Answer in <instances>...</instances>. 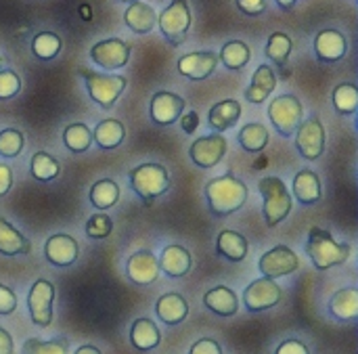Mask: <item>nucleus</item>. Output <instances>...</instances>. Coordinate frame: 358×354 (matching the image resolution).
I'll list each match as a JSON object with an SVG mask.
<instances>
[{
  "mask_svg": "<svg viewBox=\"0 0 358 354\" xmlns=\"http://www.w3.org/2000/svg\"><path fill=\"white\" fill-rule=\"evenodd\" d=\"M248 185L237 178L235 174H224L208 180L206 185V199L208 208L214 216H231L243 208L248 201Z\"/></svg>",
  "mask_w": 358,
  "mask_h": 354,
  "instance_id": "nucleus-1",
  "label": "nucleus"
},
{
  "mask_svg": "<svg viewBox=\"0 0 358 354\" xmlns=\"http://www.w3.org/2000/svg\"><path fill=\"white\" fill-rule=\"evenodd\" d=\"M350 243L336 241L334 235L321 227H313L306 241V254L317 271H329L334 267H342L350 258Z\"/></svg>",
  "mask_w": 358,
  "mask_h": 354,
  "instance_id": "nucleus-2",
  "label": "nucleus"
},
{
  "mask_svg": "<svg viewBox=\"0 0 358 354\" xmlns=\"http://www.w3.org/2000/svg\"><path fill=\"white\" fill-rule=\"evenodd\" d=\"M258 191L264 199L262 204V216L266 227L275 229L281 225L294 208V197L287 189V185L279 176H264L258 180Z\"/></svg>",
  "mask_w": 358,
  "mask_h": 354,
  "instance_id": "nucleus-3",
  "label": "nucleus"
},
{
  "mask_svg": "<svg viewBox=\"0 0 358 354\" xmlns=\"http://www.w3.org/2000/svg\"><path fill=\"white\" fill-rule=\"evenodd\" d=\"M128 180H130L132 191L145 201L147 208H151L153 201L170 189V174L157 162H147V164L134 166L128 172Z\"/></svg>",
  "mask_w": 358,
  "mask_h": 354,
  "instance_id": "nucleus-4",
  "label": "nucleus"
},
{
  "mask_svg": "<svg viewBox=\"0 0 358 354\" xmlns=\"http://www.w3.org/2000/svg\"><path fill=\"white\" fill-rule=\"evenodd\" d=\"M80 76L86 82L88 97L101 109H111L128 86V80L120 73H96L86 67H80Z\"/></svg>",
  "mask_w": 358,
  "mask_h": 354,
  "instance_id": "nucleus-5",
  "label": "nucleus"
},
{
  "mask_svg": "<svg viewBox=\"0 0 358 354\" xmlns=\"http://www.w3.org/2000/svg\"><path fill=\"white\" fill-rule=\"evenodd\" d=\"M191 23H193V17H191V6L187 0H172L157 17L159 31L172 46H180L187 40Z\"/></svg>",
  "mask_w": 358,
  "mask_h": 354,
  "instance_id": "nucleus-6",
  "label": "nucleus"
},
{
  "mask_svg": "<svg viewBox=\"0 0 358 354\" xmlns=\"http://www.w3.org/2000/svg\"><path fill=\"white\" fill-rule=\"evenodd\" d=\"M268 120L281 136H294L304 120V107L296 94H279L268 105Z\"/></svg>",
  "mask_w": 358,
  "mask_h": 354,
  "instance_id": "nucleus-7",
  "label": "nucleus"
},
{
  "mask_svg": "<svg viewBox=\"0 0 358 354\" xmlns=\"http://www.w3.org/2000/svg\"><path fill=\"white\" fill-rule=\"evenodd\" d=\"M55 294H57V290H55V285L48 279H38L29 288V294H27L29 319L40 330H46L52 323V317H55V311H52Z\"/></svg>",
  "mask_w": 358,
  "mask_h": 354,
  "instance_id": "nucleus-8",
  "label": "nucleus"
},
{
  "mask_svg": "<svg viewBox=\"0 0 358 354\" xmlns=\"http://www.w3.org/2000/svg\"><path fill=\"white\" fill-rule=\"evenodd\" d=\"M296 149L300 157L306 162H317L325 151V126L323 122L313 115L308 120H302L296 128Z\"/></svg>",
  "mask_w": 358,
  "mask_h": 354,
  "instance_id": "nucleus-9",
  "label": "nucleus"
},
{
  "mask_svg": "<svg viewBox=\"0 0 358 354\" xmlns=\"http://www.w3.org/2000/svg\"><path fill=\"white\" fill-rule=\"evenodd\" d=\"M229 149V143L224 139L222 132H214V134H203L199 139H195L189 147V157L197 168L203 170H212L216 168L222 160L224 153Z\"/></svg>",
  "mask_w": 358,
  "mask_h": 354,
  "instance_id": "nucleus-10",
  "label": "nucleus"
},
{
  "mask_svg": "<svg viewBox=\"0 0 358 354\" xmlns=\"http://www.w3.org/2000/svg\"><path fill=\"white\" fill-rule=\"evenodd\" d=\"M130 52H132V46L128 42H124L122 38H105V40H99L96 44H92L88 57L94 65H99L107 71H115V69H122L128 65Z\"/></svg>",
  "mask_w": 358,
  "mask_h": 354,
  "instance_id": "nucleus-11",
  "label": "nucleus"
},
{
  "mask_svg": "<svg viewBox=\"0 0 358 354\" xmlns=\"http://www.w3.org/2000/svg\"><path fill=\"white\" fill-rule=\"evenodd\" d=\"M281 298H283V290L279 288L277 279L262 277V279L252 281L245 288V292H243V306L250 313H264V311L275 309L281 302Z\"/></svg>",
  "mask_w": 358,
  "mask_h": 354,
  "instance_id": "nucleus-12",
  "label": "nucleus"
},
{
  "mask_svg": "<svg viewBox=\"0 0 358 354\" xmlns=\"http://www.w3.org/2000/svg\"><path fill=\"white\" fill-rule=\"evenodd\" d=\"M298 269H300V258L287 246H275L268 252H264L258 260V271L268 279L287 277Z\"/></svg>",
  "mask_w": 358,
  "mask_h": 354,
  "instance_id": "nucleus-13",
  "label": "nucleus"
},
{
  "mask_svg": "<svg viewBox=\"0 0 358 354\" xmlns=\"http://www.w3.org/2000/svg\"><path fill=\"white\" fill-rule=\"evenodd\" d=\"M187 103L180 94L170 90H157L149 103V115L157 126H170L180 120Z\"/></svg>",
  "mask_w": 358,
  "mask_h": 354,
  "instance_id": "nucleus-14",
  "label": "nucleus"
},
{
  "mask_svg": "<svg viewBox=\"0 0 358 354\" xmlns=\"http://www.w3.org/2000/svg\"><path fill=\"white\" fill-rule=\"evenodd\" d=\"M126 277L134 285H153L159 277L157 256L149 250H138L126 260Z\"/></svg>",
  "mask_w": 358,
  "mask_h": 354,
  "instance_id": "nucleus-15",
  "label": "nucleus"
},
{
  "mask_svg": "<svg viewBox=\"0 0 358 354\" xmlns=\"http://www.w3.org/2000/svg\"><path fill=\"white\" fill-rule=\"evenodd\" d=\"M80 256V246L71 235L65 233H55L46 239L44 243V258L59 269L71 267Z\"/></svg>",
  "mask_w": 358,
  "mask_h": 354,
  "instance_id": "nucleus-16",
  "label": "nucleus"
},
{
  "mask_svg": "<svg viewBox=\"0 0 358 354\" xmlns=\"http://www.w3.org/2000/svg\"><path fill=\"white\" fill-rule=\"evenodd\" d=\"M216 67H218V55L212 50L187 52L176 63L178 73L189 80H206L216 71Z\"/></svg>",
  "mask_w": 358,
  "mask_h": 354,
  "instance_id": "nucleus-17",
  "label": "nucleus"
},
{
  "mask_svg": "<svg viewBox=\"0 0 358 354\" xmlns=\"http://www.w3.org/2000/svg\"><path fill=\"white\" fill-rule=\"evenodd\" d=\"M348 52V40L340 29H321L315 36V55L321 63H338Z\"/></svg>",
  "mask_w": 358,
  "mask_h": 354,
  "instance_id": "nucleus-18",
  "label": "nucleus"
},
{
  "mask_svg": "<svg viewBox=\"0 0 358 354\" xmlns=\"http://www.w3.org/2000/svg\"><path fill=\"white\" fill-rule=\"evenodd\" d=\"M157 264H159V273L168 275L170 279H180V277L189 275V271L193 267V256L187 248L172 243L162 250Z\"/></svg>",
  "mask_w": 358,
  "mask_h": 354,
  "instance_id": "nucleus-19",
  "label": "nucleus"
},
{
  "mask_svg": "<svg viewBox=\"0 0 358 354\" xmlns=\"http://www.w3.org/2000/svg\"><path fill=\"white\" fill-rule=\"evenodd\" d=\"M275 88H277V73L268 63H262L258 65V69L252 76L250 86L245 88V101L260 105L275 92Z\"/></svg>",
  "mask_w": 358,
  "mask_h": 354,
  "instance_id": "nucleus-20",
  "label": "nucleus"
},
{
  "mask_svg": "<svg viewBox=\"0 0 358 354\" xmlns=\"http://www.w3.org/2000/svg\"><path fill=\"white\" fill-rule=\"evenodd\" d=\"M155 315L162 323L166 325H180L187 317H189V302L176 294V292H168L164 296L157 298L155 302Z\"/></svg>",
  "mask_w": 358,
  "mask_h": 354,
  "instance_id": "nucleus-21",
  "label": "nucleus"
},
{
  "mask_svg": "<svg viewBox=\"0 0 358 354\" xmlns=\"http://www.w3.org/2000/svg\"><path fill=\"white\" fill-rule=\"evenodd\" d=\"M124 23L128 25L130 31L145 36L153 31V27L157 25V13L151 4L136 0V2H130L128 8L124 10Z\"/></svg>",
  "mask_w": 358,
  "mask_h": 354,
  "instance_id": "nucleus-22",
  "label": "nucleus"
},
{
  "mask_svg": "<svg viewBox=\"0 0 358 354\" xmlns=\"http://www.w3.org/2000/svg\"><path fill=\"white\" fill-rule=\"evenodd\" d=\"M203 306L218 317H233L239 311V298L231 288L216 285L203 294Z\"/></svg>",
  "mask_w": 358,
  "mask_h": 354,
  "instance_id": "nucleus-23",
  "label": "nucleus"
},
{
  "mask_svg": "<svg viewBox=\"0 0 358 354\" xmlns=\"http://www.w3.org/2000/svg\"><path fill=\"white\" fill-rule=\"evenodd\" d=\"M294 197L302 206H313V204H319L323 199L321 180H319V176H317L315 170L302 168L296 174V178H294Z\"/></svg>",
  "mask_w": 358,
  "mask_h": 354,
  "instance_id": "nucleus-24",
  "label": "nucleus"
},
{
  "mask_svg": "<svg viewBox=\"0 0 358 354\" xmlns=\"http://www.w3.org/2000/svg\"><path fill=\"white\" fill-rule=\"evenodd\" d=\"M248 252H250V243L241 233L231 231V229H224L218 233V237H216V254L218 256L227 258L229 262H243L248 258Z\"/></svg>",
  "mask_w": 358,
  "mask_h": 354,
  "instance_id": "nucleus-25",
  "label": "nucleus"
},
{
  "mask_svg": "<svg viewBox=\"0 0 358 354\" xmlns=\"http://www.w3.org/2000/svg\"><path fill=\"white\" fill-rule=\"evenodd\" d=\"M130 344L141 353L155 351L162 344V332L157 330V323L147 317L136 319L130 325Z\"/></svg>",
  "mask_w": 358,
  "mask_h": 354,
  "instance_id": "nucleus-26",
  "label": "nucleus"
},
{
  "mask_svg": "<svg viewBox=\"0 0 358 354\" xmlns=\"http://www.w3.org/2000/svg\"><path fill=\"white\" fill-rule=\"evenodd\" d=\"M241 113H243V107H241L239 101L224 99V101H218L216 105H212V109L208 113V124L216 132H224V130L233 128L239 122Z\"/></svg>",
  "mask_w": 358,
  "mask_h": 354,
  "instance_id": "nucleus-27",
  "label": "nucleus"
},
{
  "mask_svg": "<svg viewBox=\"0 0 358 354\" xmlns=\"http://www.w3.org/2000/svg\"><path fill=\"white\" fill-rule=\"evenodd\" d=\"M31 252V241L19 233L6 218H0V254L2 256H27Z\"/></svg>",
  "mask_w": 358,
  "mask_h": 354,
  "instance_id": "nucleus-28",
  "label": "nucleus"
},
{
  "mask_svg": "<svg viewBox=\"0 0 358 354\" xmlns=\"http://www.w3.org/2000/svg\"><path fill=\"white\" fill-rule=\"evenodd\" d=\"M126 139V128L120 120L115 118H107V120H101L94 130H92V143H96L101 149H117Z\"/></svg>",
  "mask_w": 358,
  "mask_h": 354,
  "instance_id": "nucleus-29",
  "label": "nucleus"
},
{
  "mask_svg": "<svg viewBox=\"0 0 358 354\" xmlns=\"http://www.w3.org/2000/svg\"><path fill=\"white\" fill-rule=\"evenodd\" d=\"M329 315L338 321H355L358 317V290L344 288L338 290L329 300Z\"/></svg>",
  "mask_w": 358,
  "mask_h": 354,
  "instance_id": "nucleus-30",
  "label": "nucleus"
},
{
  "mask_svg": "<svg viewBox=\"0 0 358 354\" xmlns=\"http://www.w3.org/2000/svg\"><path fill=\"white\" fill-rule=\"evenodd\" d=\"M292 48H294V42L292 38L285 34V31H275L268 36V42L264 46V55L275 61V65L283 71V76H289V69H287V59L292 55Z\"/></svg>",
  "mask_w": 358,
  "mask_h": 354,
  "instance_id": "nucleus-31",
  "label": "nucleus"
},
{
  "mask_svg": "<svg viewBox=\"0 0 358 354\" xmlns=\"http://www.w3.org/2000/svg\"><path fill=\"white\" fill-rule=\"evenodd\" d=\"M268 141H271L268 128L262 126V124H258V122L245 124V126L239 130V134H237V143H239L241 149L248 151V153H260V151H264L266 145H268Z\"/></svg>",
  "mask_w": 358,
  "mask_h": 354,
  "instance_id": "nucleus-32",
  "label": "nucleus"
},
{
  "mask_svg": "<svg viewBox=\"0 0 358 354\" xmlns=\"http://www.w3.org/2000/svg\"><path fill=\"white\" fill-rule=\"evenodd\" d=\"M88 199L96 210H111L120 201V187L113 178H101L90 187Z\"/></svg>",
  "mask_w": 358,
  "mask_h": 354,
  "instance_id": "nucleus-33",
  "label": "nucleus"
},
{
  "mask_svg": "<svg viewBox=\"0 0 358 354\" xmlns=\"http://www.w3.org/2000/svg\"><path fill=\"white\" fill-rule=\"evenodd\" d=\"M250 59H252V50L243 40L227 42L220 48V55H218V61H222L224 67L231 69V71H241L250 63Z\"/></svg>",
  "mask_w": 358,
  "mask_h": 354,
  "instance_id": "nucleus-34",
  "label": "nucleus"
},
{
  "mask_svg": "<svg viewBox=\"0 0 358 354\" xmlns=\"http://www.w3.org/2000/svg\"><path fill=\"white\" fill-rule=\"evenodd\" d=\"M29 172L36 180L40 183H48V180H55L59 174H61V164L57 157H52L50 153L46 151H36L31 155V162H29Z\"/></svg>",
  "mask_w": 358,
  "mask_h": 354,
  "instance_id": "nucleus-35",
  "label": "nucleus"
},
{
  "mask_svg": "<svg viewBox=\"0 0 358 354\" xmlns=\"http://www.w3.org/2000/svg\"><path fill=\"white\" fill-rule=\"evenodd\" d=\"M63 143L71 153H86L92 145V132L86 124L73 122L63 130Z\"/></svg>",
  "mask_w": 358,
  "mask_h": 354,
  "instance_id": "nucleus-36",
  "label": "nucleus"
},
{
  "mask_svg": "<svg viewBox=\"0 0 358 354\" xmlns=\"http://www.w3.org/2000/svg\"><path fill=\"white\" fill-rule=\"evenodd\" d=\"M63 48V40L59 34L52 31H40L34 36L31 40V52L40 59V61H50L55 59Z\"/></svg>",
  "mask_w": 358,
  "mask_h": 354,
  "instance_id": "nucleus-37",
  "label": "nucleus"
},
{
  "mask_svg": "<svg viewBox=\"0 0 358 354\" xmlns=\"http://www.w3.org/2000/svg\"><path fill=\"white\" fill-rule=\"evenodd\" d=\"M334 107L340 115H352L358 107V90L352 82H342L331 92Z\"/></svg>",
  "mask_w": 358,
  "mask_h": 354,
  "instance_id": "nucleus-38",
  "label": "nucleus"
},
{
  "mask_svg": "<svg viewBox=\"0 0 358 354\" xmlns=\"http://www.w3.org/2000/svg\"><path fill=\"white\" fill-rule=\"evenodd\" d=\"M69 342L65 338H52V340H40V338H27L21 346V354H67Z\"/></svg>",
  "mask_w": 358,
  "mask_h": 354,
  "instance_id": "nucleus-39",
  "label": "nucleus"
},
{
  "mask_svg": "<svg viewBox=\"0 0 358 354\" xmlns=\"http://www.w3.org/2000/svg\"><path fill=\"white\" fill-rule=\"evenodd\" d=\"M25 147V136L17 128H4L0 130V157L15 160Z\"/></svg>",
  "mask_w": 358,
  "mask_h": 354,
  "instance_id": "nucleus-40",
  "label": "nucleus"
},
{
  "mask_svg": "<svg viewBox=\"0 0 358 354\" xmlns=\"http://www.w3.org/2000/svg\"><path fill=\"white\" fill-rule=\"evenodd\" d=\"M86 235L90 239H105L113 231V220L107 214H94L86 220Z\"/></svg>",
  "mask_w": 358,
  "mask_h": 354,
  "instance_id": "nucleus-41",
  "label": "nucleus"
},
{
  "mask_svg": "<svg viewBox=\"0 0 358 354\" xmlns=\"http://www.w3.org/2000/svg\"><path fill=\"white\" fill-rule=\"evenodd\" d=\"M21 90V78L13 69H0V99H13Z\"/></svg>",
  "mask_w": 358,
  "mask_h": 354,
  "instance_id": "nucleus-42",
  "label": "nucleus"
},
{
  "mask_svg": "<svg viewBox=\"0 0 358 354\" xmlns=\"http://www.w3.org/2000/svg\"><path fill=\"white\" fill-rule=\"evenodd\" d=\"M17 311V296L8 285L0 283V315H13Z\"/></svg>",
  "mask_w": 358,
  "mask_h": 354,
  "instance_id": "nucleus-43",
  "label": "nucleus"
},
{
  "mask_svg": "<svg viewBox=\"0 0 358 354\" xmlns=\"http://www.w3.org/2000/svg\"><path fill=\"white\" fill-rule=\"evenodd\" d=\"M268 0H237V8L248 17H258L266 10Z\"/></svg>",
  "mask_w": 358,
  "mask_h": 354,
  "instance_id": "nucleus-44",
  "label": "nucleus"
},
{
  "mask_svg": "<svg viewBox=\"0 0 358 354\" xmlns=\"http://www.w3.org/2000/svg\"><path fill=\"white\" fill-rule=\"evenodd\" d=\"M189 354H222V346L212 338H201L191 346Z\"/></svg>",
  "mask_w": 358,
  "mask_h": 354,
  "instance_id": "nucleus-45",
  "label": "nucleus"
},
{
  "mask_svg": "<svg viewBox=\"0 0 358 354\" xmlns=\"http://www.w3.org/2000/svg\"><path fill=\"white\" fill-rule=\"evenodd\" d=\"M275 354H310V348L300 340H283Z\"/></svg>",
  "mask_w": 358,
  "mask_h": 354,
  "instance_id": "nucleus-46",
  "label": "nucleus"
},
{
  "mask_svg": "<svg viewBox=\"0 0 358 354\" xmlns=\"http://www.w3.org/2000/svg\"><path fill=\"white\" fill-rule=\"evenodd\" d=\"M13 189V168L0 164V197H4Z\"/></svg>",
  "mask_w": 358,
  "mask_h": 354,
  "instance_id": "nucleus-47",
  "label": "nucleus"
},
{
  "mask_svg": "<svg viewBox=\"0 0 358 354\" xmlns=\"http://www.w3.org/2000/svg\"><path fill=\"white\" fill-rule=\"evenodd\" d=\"M15 353V342H13V336L0 327V354H13Z\"/></svg>",
  "mask_w": 358,
  "mask_h": 354,
  "instance_id": "nucleus-48",
  "label": "nucleus"
},
{
  "mask_svg": "<svg viewBox=\"0 0 358 354\" xmlns=\"http://www.w3.org/2000/svg\"><path fill=\"white\" fill-rule=\"evenodd\" d=\"M180 118H182V130H185V132H195L199 115H197L195 111H191V113H187V115H180Z\"/></svg>",
  "mask_w": 358,
  "mask_h": 354,
  "instance_id": "nucleus-49",
  "label": "nucleus"
},
{
  "mask_svg": "<svg viewBox=\"0 0 358 354\" xmlns=\"http://www.w3.org/2000/svg\"><path fill=\"white\" fill-rule=\"evenodd\" d=\"M73 354H103L96 346H92V344H84V346H80V348H76V353Z\"/></svg>",
  "mask_w": 358,
  "mask_h": 354,
  "instance_id": "nucleus-50",
  "label": "nucleus"
},
{
  "mask_svg": "<svg viewBox=\"0 0 358 354\" xmlns=\"http://www.w3.org/2000/svg\"><path fill=\"white\" fill-rule=\"evenodd\" d=\"M277 4H279V8L281 10H292L296 4H298V0H275Z\"/></svg>",
  "mask_w": 358,
  "mask_h": 354,
  "instance_id": "nucleus-51",
  "label": "nucleus"
},
{
  "mask_svg": "<svg viewBox=\"0 0 358 354\" xmlns=\"http://www.w3.org/2000/svg\"><path fill=\"white\" fill-rule=\"evenodd\" d=\"M2 65H4V61H2V55H0V69H2Z\"/></svg>",
  "mask_w": 358,
  "mask_h": 354,
  "instance_id": "nucleus-52",
  "label": "nucleus"
},
{
  "mask_svg": "<svg viewBox=\"0 0 358 354\" xmlns=\"http://www.w3.org/2000/svg\"><path fill=\"white\" fill-rule=\"evenodd\" d=\"M120 2H128L130 4V2H136V0H120Z\"/></svg>",
  "mask_w": 358,
  "mask_h": 354,
  "instance_id": "nucleus-53",
  "label": "nucleus"
}]
</instances>
